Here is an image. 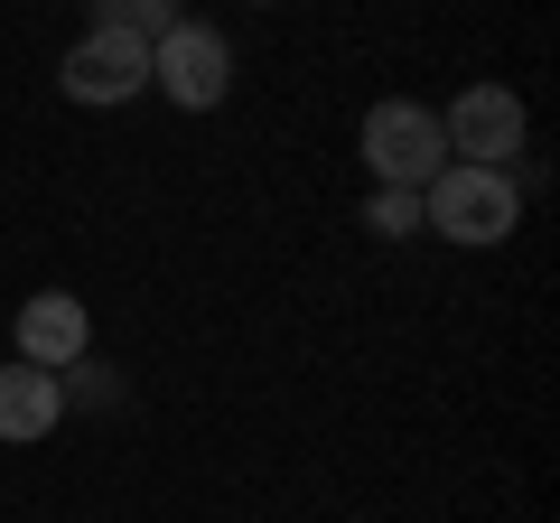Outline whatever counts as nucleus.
<instances>
[{"instance_id":"1","label":"nucleus","mask_w":560,"mask_h":523,"mask_svg":"<svg viewBox=\"0 0 560 523\" xmlns=\"http://www.w3.org/2000/svg\"><path fill=\"white\" fill-rule=\"evenodd\" d=\"M514 216H523V197H514V178H504V168L448 160L440 178L420 187V224H440L448 243H504V234H514Z\"/></svg>"},{"instance_id":"2","label":"nucleus","mask_w":560,"mask_h":523,"mask_svg":"<svg viewBox=\"0 0 560 523\" xmlns=\"http://www.w3.org/2000/svg\"><path fill=\"white\" fill-rule=\"evenodd\" d=\"M364 168H374L383 187H430L448 168V141H440V113L430 103H374L364 113Z\"/></svg>"},{"instance_id":"3","label":"nucleus","mask_w":560,"mask_h":523,"mask_svg":"<svg viewBox=\"0 0 560 523\" xmlns=\"http://www.w3.org/2000/svg\"><path fill=\"white\" fill-rule=\"evenodd\" d=\"M150 84H160L178 113H215V103L234 94V47H224L215 28L178 20L168 38H150Z\"/></svg>"},{"instance_id":"4","label":"nucleus","mask_w":560,"mask_h":523,"mask_svg":"<svg viewBox=\"0 0 560 523\" xmlns=\"http://www.w3.org/2000/svg\"><path fill=\"white\" fill-rule=\"evenodd\" d=\"M57 84L75 103H131L140 84H150V38H131V28H84V38L66 47Z\"/></svg>"},{"instance_id":"5","label":"nucleus","mask_w":560,"mask_h":523,"mask_svg":"<svg viewBox=\"0 0 560 523\" xmlns=\"http://www.w3.org/2000/svg\"><path fill=\"white\" fill-rule=\"evenodd\" d=\"M440 141L458 150L467 168H504L523 150V103L504 94V84H467V94L440 113Z\"/></svg>"},{"instance_id":"6","label":"nucleus","mask_w":560,"mask_h":523,"mask_svg":"<svg viewBox=\"0 0 560 523\" xmlns=\"http://www.w3.org/2000/svg\"><path fill=\"white\" fill-rule=\"evenodd\" d=\"M84 337H94L84 300H66V290H38V300H20V364H38V374H66V364H84Z\"/></svg>"},{"instance_id":"7","label":"nucleus","mask_w":560,"mask_h":523,"mask_svg":"<svg viewBox=\"0 0 560 523\" xmlns=\"http://www.w3.org/2000/svg\"><path fill=\"white\" fill-rule=\"evenodd\" d=\"M66 421V383L38 374V364H0V440H47Z\"/></svg>"},{"instance_id":"8","label":"nucleus","mask_w":560,"mask_h":523,"mask_svg":"<svg viewBox=\"0 0 560 523\" xmlns=\"http://www.w3.org/2000/svg\"><path fill=\"white\" fill-rule=\"evenodd\" d=\"M94 28H131V38H168L178 28V0H94Z\"/></svg>"},{"instance_id":"9","label":"nucleus","mask_w":560,"mask_h":523,"mask_svg":"<svg viewBox=\"0 0 560 523\" xmlns=\"http://www.w3.org/2000/svg\"><path fill=\"white\" fill-rule=\"evenodd\" d=\"M364 224H374L383 243H401V234H420V187H383V197L364 206Z\"/></svg>"},{"instance_id":"10","label":"nucleus","mask_w":560,"mask_h":523,"mask_svg":"<svg viewBox=\"0 0 560 523\" xmlns=\"http://www.w3.org/2000/svg\"><path fill=\"white\" fill-rule=\"evenodd\" d=\"M261 10H280V0H261Z\"/></svg>"}]
</instances>
